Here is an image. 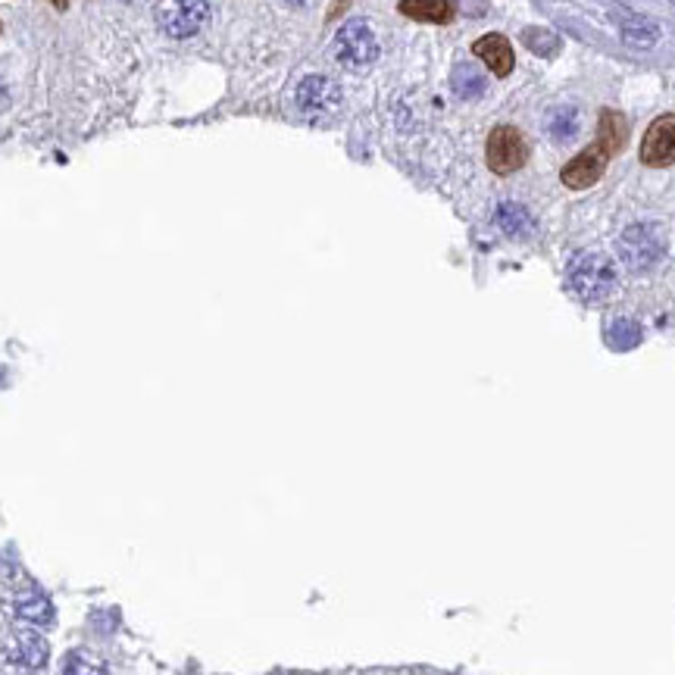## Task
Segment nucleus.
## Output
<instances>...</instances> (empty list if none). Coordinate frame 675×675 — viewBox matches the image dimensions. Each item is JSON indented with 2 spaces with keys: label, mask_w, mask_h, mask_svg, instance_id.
Returning <instances> with one entry per match:
<instances>
[{
  "label": "nucleus",
  "mask_w": 675,
  "mask_h": 675,
  "mask_svg": "<svg viewBox=\"0 0 675 675\" xmlns=\"http://www.w3.org/2000/svg\"><path fill=\"white\" fill-rule=\"evenodd\" d=\"M607 341L616 350H632V347L641 344V325L632 322V319H616L607 329Z\"/></svg>",
  "instance_id": "17"
},
{
  "label": "nucleus",
  "mask_w": 675,
  "mask_h": 675,
  "mask_svg": "<svg viewBox=\"0 0 675 675\" xmlns=\"http://www.w3.org/2000/svg\"><path fill=\"white\" fill-rule=\"evenodd\" d=\"M450 85H454V91H457L463 100L482 97L485 88H488L485 75H482L479 69H475V66H466V63H460V66L454 69V75H450Z\"/></svg>",
  "instance_id": "16"
},
{
  "label": "nucleus",
  "mask_w": 675,
  "mask_h": 675,
  "mask_svg": "<svg viewBox=\"0 0 675 675\" xmlns=\"http://www.w3.org/2000/svg\"><path fill=\"white\" fill-rule=\"evenodd\" d=\"M625 144H629V119L616 110H604L597 122V147L604 150L607 157H613Z\"/></svg>",
  "instance_id": "11"
},
{
  "label": "nucleus",
  "mask_w": 675,
  "mask_h": 675,
  "mask_svg": "<svg viewBox=\"0 0 675 675\" xmlns=\"http://www.w3.org/2000/svg\"><path fill=\"white\" fill-rule=\"evenodd\" d=\"M525 160H529V147H525L522 135L513 129V125H500V129L491 132V138H488V166L497 175H510L516 169H522Z\"/></svg>",
  "instance_id": "5"
},
{
  "label": "nucleus",
  "mask_w": 675,
  "mask_h": 675,
  "mask_svg": "<svg viewBox=\"0 0 675 675\" xmlns=\"http://www.w3.org/2000/svg\"><path fill=\"white\" fill-rule=\"evenodd\" d=\"M641 163L647 166H672L675 163V116L666 113L654 119L641 141Z\"/></svg>",
  "instance_id": "7"
},
{
  "label": "nucleus",
  "mask_w": 675,
  "mask_h": 675,
  "mask_svg": "<svg viewBox=\"0 0 675 675\" xmlns=\"http://www.w3.org/2000/svg\"><path fill=\"white\" fill-rule=\"evenodd\" d=\"M335 57L350 69H363L375 63V57H379V38L369 29V22L350 19L341 25V32L335 35Z\"/></svg>",
  "instance_id": "3"
},
{
  "label": "nucleus",
  "mask_w": 675,
  "mask_h": 675,
  "mask_svg": "<svg viewBox=\"0 0 675 675\" xmlns=\"http://www.w3.org/2000/svg\"><path fill=\"white\" fill-rule=\"evenodd\" d=\"M4 654L10 666L35 672L47 663V641L35 632H13L4 644Z\"/></svg>",
  "instance_id": "8"
},
{
  "label": "nucleus",
  "mask_w": 675,
  "mask_h": 675,
  "mask_svg": "<svg viewBox=\"0 0 675 675\" xmlns=\"http://www.w3.org/2000/svg\"><path fill=\"white\" fill-rule=\"evenodd\" d=\"M50 4H54V7H57V10H63V7H66V4H69V0H50Z\"/></svg>",
  "instance_id": "21"
},
{
  "label": "nucleus",
  "mask_w": 675,
  "mask_h": 675,
  "mask_svg": "<svg viewBox=\"0 0 675 675\" xmlns=\"http://www.w3.org/2000/svg\"><path fill=\"white\" fill-rule=\"evenodd\" d=\"M472 50H475V57H479L494 75H510L513 72L516 57H513V47H510V41L504 35H494L491 32V35L475 41Z\"/></svg>",
  "instance_id": "10"
},
{
  "label": "nucleus",
  "mask_w": 675,
  "mask_h": 675,
  "mask_svg": "<svg viewBox=\"0 0 675 675\" xmlns=\"http://www.w3.org/2000/svg\"><path fill=\"white\" fill-rule=\"evenodd\" d=\"M522 41L538 57H557L560 54V38L554 32H547V29H525Z\"/></svg>",
  "instance_id": "18"
},
{
  "label": "nucleus",
  "mask_w": 675,
  "mask_h": 675,
  "mask_svg": "<svg viewBox=\"0 0 675 675\" xmlns=\"http://www.w3.org/2000/svg\"><path fill=\"white\" fill-rule=\"evenodd\" d=\"M297 107L310 119L332 116L341 107V88L325 75H310L297 85Z\"/></svg>",
  "instance_id": "6"
},
{
  "label": "nucleus",
  "mask_w": 675,
  "mask_h": 675,
  "mask_svg": "<svg viewBox=\"0 0 675 675\" xmlns=\"http://www.w3.org/2000/svg\"><path fill=\"white\" fill-rule=\"evenodd\" d=\"M616 250H619V260L632 272H647V269H654L666 254V229L657 222L629 225V229L619 235Z\"/></svg>",
  "instance_id": "2"
},
{
  "label": "nucleus",
  "mask_w": 675,
  "mask_h": 675,
  "mask_svg": "<svg viewBox=\"0 0 675 675\" xmlns=\"http://www.w3.org/2000/svg\"><path fill=\"white\" fill-rule=\"evenodd\" d=\"M619 32H622V41L625 44H635V47H654L657 38H660V29L654 22H647L641 16H629L619 22Z\"/></svg>",
  "instance_id": "15"
},
{
  "label": "nucleus",
  "mask_w": 675,
  "mask_h": 675,
  "mask_svg": "<svg viewBox=\"0 0 675 675\" xmlns=\"http://www.w3.org/2000/svg\"><path fill=\"white\" fill-rule=\"evenodd\" d=\"M404 16L416 19V22H450L454 19V7H450V0H400L397 7Z\"/></svg>",
  "instance_id": "12"
},
{
  "label": "nucleus",
  "mask_w": 675,
  "mask_h": 675,
  "mask_svg": "<svg viewBox=\"0 0 675 675\" xmlns=\"http://www.w3.org/2000/svg\"><path fill=\"white\" fill-rule=\"evenodd\" d=\"M566 279L575 297H582L585 304H600V300H607L616 288V266L607 254L585 250V254L569 260Z\"/></svg>",
  "instance_id": "1"
},
{
  "label": "nucleus",
  "mask_w": 675,
  "mask_h": 675,
  "mask_svg": "<svg viewBox=\"0 0 675 675\" xmlns=\"http://www.w3.org/2000/svg\"><path fill=\"white\" fill-rule=\"evenodd\" d=\"M604 166H607V154L594 144V147L585 150V154L575 157L572 163H566L563 185L566 188H591L600 175H604Z\"/></svg>",
  "instance_id": "9"
},
{
  "label": "nucleus",
  "mask_w": 675,
  "mask_h": 675,
  "mask_svg": "<svg viewBox=\"0 0 675 675\" xmlns=\"http://www.w3.org/2000/svg\"><path fill=\"white\" fill-rule=\"evenodd\" d=\"M497 225H500V232L510 235V238H529L532 235L529 210H525L522 204H513V200H507V204L497 207Z\"/></svg>",
  "instance_id": "13"
},
{
  "label": "nucleus",
  "mask_w": 675,
  "mask_h": 675,
  "mask_svg": "<svg viewBox=\"0 0 675 675\" xmlns=\"http://www.w3.org/2000/svg\"><path fill=\"white\" fill-rule=\"evenodd\" d=\"M207 16H210L207 0H166V7L157 13L160 29L169 38H191L194 32H200Z\"/></svg>",
  "instance_id": "4"
},
{
  "label": "nucleus",
  "mask_w": 675,
  "mask_h": 675,
  "mask_svg": "<svg viewBox=\"0 0 675 675\" xmlns=\"http://www.w3.org/2000/svg\"><path fill=\"white\" fill-rule=\"evenodd\" d=\"M579 113H575L572 107H557V110H550V116H547V135L554 138V141H560V144H569L575 135H579Z\"/></svg>",
  "instance_id": "14"
},
{
  "label": "nucleus",
  "mask_w": 675,
  "mask_h": 675,
  "mask_svg": "<svg viewBox=\"0 0 675 675\" xmlns=\"http://www.w3.org/2000/svg\"><path fill=\"white\" fill-rule=\"evenodd\" d=\"M63 675H110V672L100 660L82 654V650H75V654H69L66 663H63Z\"/></svg>",
  "instance_id": "20"
},
{
  "label": "nucleus",
  "mask_w": 675,
  "mask_h": 675,
  "mask_svg": "<svg viewBox=\"0 0 675 675\" xmlns=\"http://www.w3.org/2000/svg\"><path fill=\"white\" fill-rule=\"evenodd\" d=\"M16 616L29 619L35 625H47L50 619H54V607H50L47 597H25L16 604Z\"/></svg>",
  "instance_id": "19"
}]
</instances>
